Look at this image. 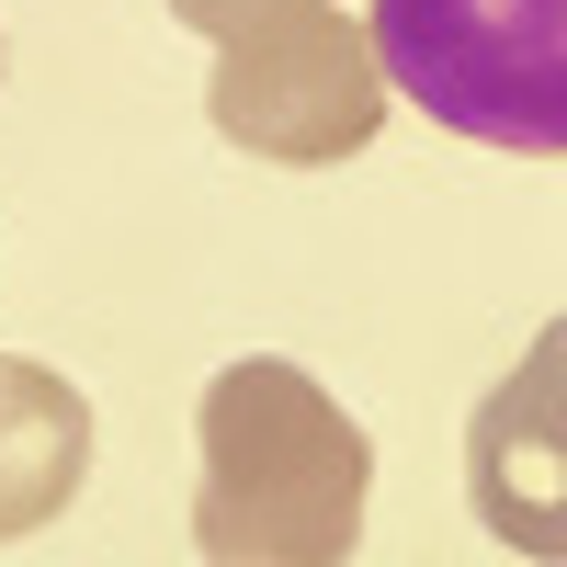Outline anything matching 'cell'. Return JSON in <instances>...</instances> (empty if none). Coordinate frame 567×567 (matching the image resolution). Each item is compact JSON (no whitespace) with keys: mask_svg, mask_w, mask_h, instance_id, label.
Instances as JSON below:
<instances>
[{"mask_svg":"<svg viewBox=\"0 0 567 567\" xmlns=\"http://www.w3.org/2000/svg\"><path fill=\"white\" fill-rule=\"evenodd\" d=\"M171 23H194V34H261V23H284V12H318V0H159Z\"/></svg>","mask_w":567,"mask_h":567,"instance_id":"8992f818","label":"cell"},{"mask_svg":"<svg viewBox=\"0 0 567 567\" xmlns=\"http://www.w3.org/2000/svg\"><path fill=\"white\" fill-rule=\"evenodd\" d=\"M386 69H374V34L352 12H284L261 34H227L216 45V80H205V114L227 148H250L272 171H329L374 148V125H386Z\"/></svg>","mask_w":567,"mask_h":567,"instance_id":"3957f363","label":"cell"},{"mask_svg":"<svg viewBox=\"0 0 567 567\" xmlns=\"http://www.w3.org/2000/svg\"><path fill=\"white\" fill-rule=\"evenodd\" d=\"M465 499L511 556L567 567V318L534 329V352L499 374L465 420Z\"/></svg>","mask_w":567,"mask_h":567,"instance_id":"277c9868","label":"cell"},{"mask_svg":"<svg viewBox=\"0 0 567 567\" xmlns=\"http://www.w3.org/2000/svg\"><path fill=\"white\" fill-rule=\"evenodd\" d=\"M194 443H205V488H194L205 567H352L374 443L307 363L284 352L227 363L194 409Z\"/></svg>","mask_w":567,"mask_h":567,"instance_id":"6da1fadb","label":"cell"},{"mask_svg":"<svg viewBox=\"0 0 567 567\" xmlns=\"http://www.w3.org/2000/svg\"><path fill=\"white\" fill-rule=\"evenodd\" d=\"M91 477V398L58 363L0 352V545L45 534Z\"/></svg>","mask_w":567,"mask_h":567,"instance_id":"5b68a950","label":"cell"},{"mask_svg":"<svg viewBox=\"0 0 567 567\" xmlns=\"http://www.w3.org/2000/svg\"><path fill=\"white\" fill-rule=\"evenodd\" d=\"M374 69L398 103L511 159H567V0H374Z\"/></svg>","mask_w":567,"mask_h":567,"instance_id":"7a4b0ae2","label":"cell"}]
</instances>
